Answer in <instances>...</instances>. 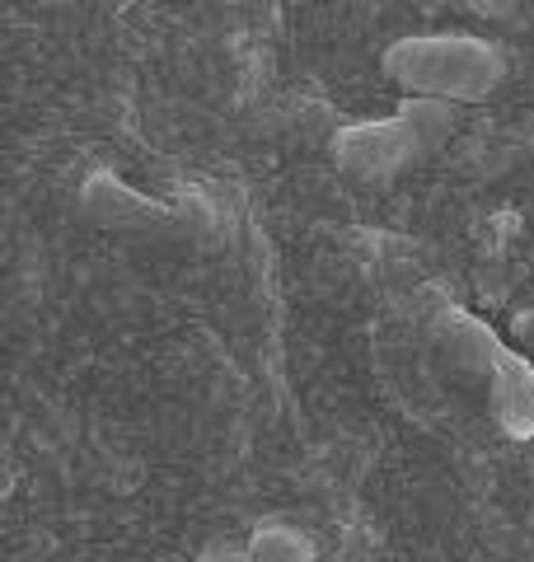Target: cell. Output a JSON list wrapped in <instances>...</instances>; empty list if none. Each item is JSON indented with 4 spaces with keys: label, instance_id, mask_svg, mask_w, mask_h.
Masks as SVG:
<instances>
[{
    "label": "cell",
    "instance_id": "1",
    "mask_svg": "<svg viewBox=\"0 0 534 562\" xmlns=\"http://www.w3.org/2000/svg\"><path fill=\"white\" fill-rule=\"evenodd\" d=\"M389 80L418 99H483L502 80V52L465 33H432V38H403L385 52Z\"/></svg>",
    "mask_w": 534,
    "mask_h": 562
},
{
    "label": "cell",
    "instance_id": "2",
    "mask_svg": "<svg viewBox=\"0 0 534 562\" xmlns=\"http://www.w3.org/2000/svg\"><path fill=\"white\" fill-rule=\"evenodd\" d=\"M441 117L445 113L436 109V99H418V103H408L394 122L370 127L376 136H366V127H356V136L343 140V155L366 173H389V169L408 165L413 155H422L426 146H432L436 132H418V127H432V122H441Z\"/></svg>",
    "mask_w": 534,
    "mask_h": 562
},
{
    "label": "cell",
    "instance_id": "3",
    "mask_svg": "<svg viewBox=\"0 0 534 562\" xmlns=\"http://www.w3.org/2000/svg\"><path fill=\"white\" fill-rule=\"evenodd\" d=\"M248 549H254L258 562H314V543L310 535L291 530V525H263L248 539Z\"/></svg>",
    "mask_w": 534,
    "mask_h": 562
},
{
    "label": "cell",
    "instance_id": "4",
    "mask_svg": "<svg viewBox=\"0 0 534 562\" xmlns=\"http://www.w3.org/2000/svg\"><path fill=\"white\" fill-rule=\"evenodd\" d=\"M202 562H258V558H254L248 543H211V549L202 553Z\"/></svg>",
    "mask_w": 534,
    "mask_h": 562
}]
</instances>
